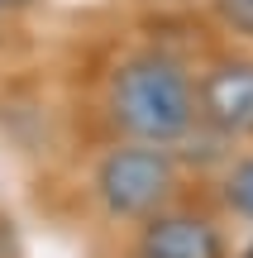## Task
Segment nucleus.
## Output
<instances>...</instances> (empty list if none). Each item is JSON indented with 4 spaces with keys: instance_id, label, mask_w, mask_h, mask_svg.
I'll return each mask as SVG.
<instances>
[{
    "instance_id": "6e6552de",
    "label": "nucleus",
    "mask_w": 253,
    "mask_h": 258,
    "mask_svg": "<svg viewBox=\"0 0 253 258\" xmlns=\"http://www.w3.org/2000/svg\"><path fill=\"white\" fill-rule=\"evenodd\" d=\"M0 24H5V15H0Z\"/></svg>"
},
{
    "instance_id": "39448f33",
    "label": "nucleus",
    "mask_w": 253,
    "mask_h": 258,
    "mask_svg": "<svg viewBox=\"0 0 253 258\" xmlns=\"http://www.w3.org/2000/svg\"><path fill=\"white\" fill-rule=\"evenodd\" d=\"M225 201L234 206L244 220H253V153L239 158V163L225 172Z\"/></svg>"
},
{
    "instance_id": "f03ea898",
    "label": "nucleus",
    "mask_w": 253,
    "mask_h": 258,
    "mask_svg": "<svg viewBox=\"0 0 253 258\" xmlns=\"http://www.w3.org/2000/svg\"><path fill=\"white\" fill-rule=\"evenodd\" d=\"M177 191V153L167 144L120 139L96 163V196L115 220H148Z\"/></svg>"
},
{
    "instance_id": "f257e3e1",
    "label": "nucleus",
    "mask_w": 253,
    "mask_h": 258,
    "mask_svg": "<svg viewBox=\"0 0 253 258\" xmlns=\"http://www.w3.org/2000/svg\"><path fill=\"white\" fill-rule=\"evenodd\" d=\"M105 115L120 139L172 148L201 129L196 72L187 67V57L167 53L162 43L129 48L115 57L105 77Z\"/></svg>"
},
{
    "instance_id": "423d86ee",
    "label": "nucleus",
    "mask_w": 253,
    "mask_h": 258,
    "mask_svg": "<svg viewBox=\"0 0 253 258\" xmlns=\"http://www.w3.org/2000/svg\"><path fill=\"white\" fill-rule=\"evenodd\" d=\"M210 15L220 19V29L253 43V0H210Z\"/></svg>"
},
{
    "instance_id": "7ed1b4c3",
    "label": "nucleus",
    "mask_w": 253,
    "mask_h": 258,
    "mask_svg": "<svg viewBox=\"0 0 253 258\" xmlns=\"http://www.w3.org/2000/svg\"><path fill=\"white\" fill-rule=\"evenodd\" d=\"M201 129L220 139H253V53H220L196 72Z\"/></svg>"
},
{
    "instance_id": "0eeeda50",
    "label": "nucleus",
    "mask_w": 253,
    "mask_h": 258,
    "mask_svg": "<svg viewBox=\"0 0 253 258\" xmlns=\"http://www.w3.org/2000/svg\"><path fill=\"white\" fill-rule=\"evenodd\" d=\"M34 5L38 0H0V15L10 19V15H24V10H34Z\"/></svg>"
},
{
    "instance_id": "20e7f679",
    "label": "nucleus",
    "mask_w": 253,
    "mask_h": 258,
    "mask_svg": "<svg viewBox=\"0 0 253 258\" xmlns=\"http://www.w3.org/2000/svg\"><path fill=\"white\" fill-rule=\"evenodd\" d=\"M139 258H225V234L191 211H158L143 220Z\"/></svg>"
}]
</instances>
